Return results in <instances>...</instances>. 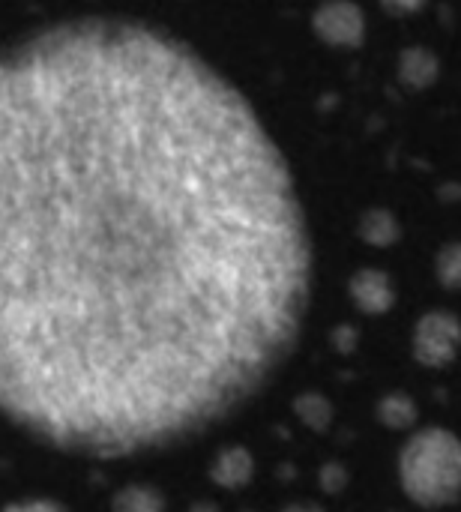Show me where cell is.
<instances>
[{
    "mask_svg": "<svg viewBox=\"0 0 461 512\" xmlns=\"http://www.w3.org/2000/svg\"><path fill=\"white\" fill-rule=\"evenodd\" d=\"M312 237L246 93L162 24L0 48V420L84 459L228 423L297 351Z\"/></svg>",
    "mask_w": 461,
    "mask_h": 512,
    "instance_id": "cell-1",
    "label": "cell"
},
{
    "mask_svg": "<svg viewBox=\"0 0 461 512\" xmlns=\"http://www.w3.org/2000/svg\"><path fill=\"white\" fill-rule=\"evenodd\" d=\"M459 441L447 429L417 432L399 453V480L420 507H444L459 498Z\"/></svg>",
    "mask_w": 461,
    "mask_h": 512,
    "instance_id": "cell-2",
    "label": "cell"
},
{
    "mask_svg": "<svg viewBox=\"0 0 461 512\" xmlns=\"http://www.w3.org/2000/svg\"><path fill=\"white\" fill-rule=\"evenodd\" d=\"M456 342H459V324L456 315L447 309H435L420 318L414 330V357L426 369H444L456 357Z\"/></svg>",
    "mask_w": 461,
    "mask_h": 512,
    "instance_id": "cell-3",
    "label": "cell"
},
{
    "mask_svg": "<svg viewBox=\"0 0 461 512\" xmlns=\"http://www.w3.org/2000/svg\"><path fill=\"white\" fill-rule=\"evenodd\" d=\"M312 30L330 48H360L366 39V15L354 0H324L312 12Z\"/></svg>",
    "mask_w": 461,
    "mask_h": 512,
    "instance_id": "cell-4",
    "label": "cell"
},
{
    "mask_svg": "<svg viewBox=\"0 0 461 512\" xmlns=\"http://www.w3.org/2000/svg\"><path fill=\"white\" fill-rule=\"evenodd\" d=\"M348 294L351 303L363 312V315H384L396 306V285L384 270H357L348 282Z\"/></svg>",
    "mask_w": 461,
    "mask_h": 512,
    "instance_id": "cell-5",
    "label": "cell"
},
{
    "mask_svg": "<svg viewBox=\"0 0 461 512\" xmlns=\"http://www.w3.org/2000/svg\"><path fill=\"white\" fill-rule=\"evenodd\" d=\"M399 81L408 87V90H426L438 81L441 75V63H438V54L432 48H423V45H411L399 54Z\"/></svg>",
    "mask_w": 461,
    "mask_h": 512,
    "instance_id": "cell-6",
    "label": "cell"
},
{
    "mask_svg": "<svg viewBox=\"0 0 461 512\" xmlns=\"http://www.w3.org/2000/svg\"><path fill=\"white\" fill-rule=\"evenodd\" d=\"M252 477H255V459L243 447H231L219 453L210 468V480L222 489H243L246 483H252Z\"/></svg>",
    "mask_w": 461,
    "mask_h": 512,
    "instance_id": "cell-7",
    "label": "cell"
},
{
    "mask_svg": "<svg viewBox=\"0 0 461 512\" xmlns=\"http://www.w3.org/2000/svg\"><path fill=\"white\" fill-rule=\"evenodd\" d=\"M357 234H360L369 246H375V249H387V246H393V243H399V240H402V225H399V219H396L390 210L375 207V210L363 213Z\"/></svg>",
    "mask_w": 461,
    "mask_h": 512,
    "instance_id": "cell-8",
    "label": "cell"
},
{
    "mask_svg": "<svg viewBox=\"0 0 461 512\" xmlns=\"http://www.w3.org/2000/svg\"><path fill=\"white\" fill-rule=\"evenodd\" d=\"M294 411H297L300 423L309 426L312 432H327L330 423H333V405L324 396H318V393H303L294 402Z\"/></svg>",
    "mask_w": 461,
    "mask_h": 512,
    "instance_id": "cell-9",
    "label": "cell"
},
{
    "mask_svg": "<svg viewBox=\"0 0 461 512\" xmlns=\"http://www.w3.org/2000/svg\"><path fill=\"white\" fill-rule=\"evenodd\" d=\"M378 420L390 429H411L417 423V405L405 393H390L378 405Z\"/></svg>",
    "mask_w": 461,
    "mask_h": 512,
    "instance_id": "cell-10",
    "label": "cell"
},
{
    "mask_svg": "<svg viewBox=\"0 0 461 512\" xmlns=\"http://www.w3.org/2000/svg\"><path fill=\"white\" fill-rule=\"evenodd\" d=\"M114 507L126 512H156L165 507V498L153 486H129L114 495Z\"/></svg>",
    "mask_w": 461,
    "mask_h": 512,
    "instance_id": "cell-11",
    "label": "cell"
},
{
    "mask_svg": "<svg viewBox=\"0 0 461 512\" xmlns=\"http://www.w3.org/2000/svg\"><path fill=\"white\" fill-rule=\"evenodd\" d=\"M435 270H438V279H441V285L444 288H456L461 279V255H459V246L456 243H450L441 255H438V261H435Z\"/></svg>",
    "mask_w": 461,
    "mask_h": 512,
    "instance_id": "cell-12",
    "label": "cell"
},
{
    "mask_svg": "<svg viewBox=\"0 0 461 512\" xmlns=\"http://www.w3.org/2000/svg\"><path fill=\"white\" fill-rule=\"evenodd\" d=\"M426 3H429V0H381V6H384L390 15H399V18L423 12V9H426Z\"/></svg>",
    "mask_w": 461,
    "mask_h": 512,
    "instance_id": "cell-13",
    "label": "cell"
},
{
    "mask_svg": "<svg viewBox=\"0 0 461 512\" xmlns=\"http://www.w3.org/2000/svg\"><path fill=\"white\" fill-rule=\"evenodd\" d=\"M321 483H324L327 492H339V489L345 486V471H342L339 465H330V468H324Z\"/></svg>",
    "mask_w": 461,
    "mask_h": 512,
    "instance_id": "cell-14",
    "label": "cell"
},
{
    "mask_svg": "<svg viewBox=\"0 0 461 512\" xmlns=\"http://www.w3.org/2000/svg\"><path fill=\"white\" fill-rule=\"evenodd\" d=\"M333 342H336V351H351L354 342H357V333L351 327H342V330H336Z\"/></svg>",
    "mask_w": 461,
    "mask_h": 512,
    "instance_id": "cell-15",
    "label": "cell"
},
{
    "mask_svg": "<svg viewBox=\"0 0 461 512\" xmlns=\"http://www.w3.org/2000/svg\"><path fill=\"white\" fill-rule=\"evenodd\" d=\"M57 501H15L12 510H57Z\"/></svg>",
    "mask_w": 461,
    "mask_h": 512,
    "instance_id": "cell-16",
    "label": "cell"
}]
</instances>
